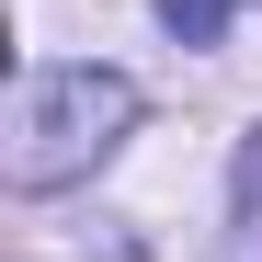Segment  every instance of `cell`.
<instances>
[{
	"label": "cell",
	"mask_w": 262,
	"mask_h": 262,
	"mask_svg": "<svg viewBox=\"0 0 262 262\" xmlns=\"http://www.w3.org/2000/svg\"><path fill=\"white\" fill-rule=\"evenodd\" d=\"M216 262H262V137L239 148V228H228V251Z\"/></svg>",
	"instance_id": "7a4b0ae2"
},
{
	"label": "cell",
	"mask_w": 262,
	"mask_h": 262,
	"mask_svg": "<svg viewBox=\"0 0 262 262\" xmlns=\"http://www.w3.org/2000/svg\"><path fill=\"white\" fill-rule=\"evenodd\" d=\"M125 125H137V80L69 57V69H34L23 92H12V148H0V160H12L23 194H46V183H80Z\"/></svg>",
	"instance_id": "6da1fadb"
},
{
	"label": "cell",
	"mask_w": 262,
	"mask_h": 262,
	"mask_svg": "<svg viewBox=\"0 0 262 262\" xmlns=\"http://www.w3.org/2000/svg\"><path fill=\"white\" fill-rule=\"evenodd\" d=\"M160 23L183 34V46H216V34H228V0H160Z\"/></svg>",
	"instance_id": "3957f363"
}]
</instances>
